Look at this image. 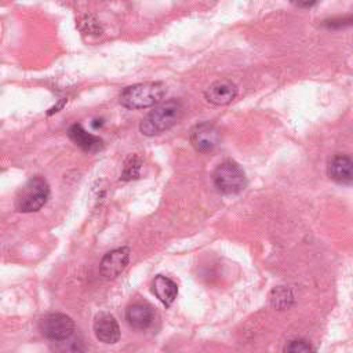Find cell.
Wrapping results in <instances>:
<instances>
[{
    "label": "cell",
    "mask_w": 353,
    "mask_h": 353,
    "mask_svg": "<svg viewBox=\"0 0 353 353\" xmlns=\"http://www.w3.org/2000/svg\"><path fill=\"white\" fill-rule=\"evenodd\" d=\"M183 103L179 99H168L159 103L141 121L139 131L146 137H154L174 127L182 117Z\"/></svg>",
    "instance_id": "obj_1"
},
{
    "label": "cell",
    "mask_w": 353,
    "mask_h": 353,
    "mask_svg": "<svg viewBox=\"0 0 353 353\" xmlns=\"http://www.w3.org/2000/svg\"><path fill=\"white\" fill-rule=\"evenodd\" d=\"M165 92L167 87L161 81L137 83L120 92L119 102L127 109H146L161 103Z\"/></svg>",
    "instance_id": "obj_2"
},
{
    "label": "cell",
    "mask_w": 353,
    "mask_h": 353,
    "mask_svg": "<svg viewBox=\"0 0 353 353\" xmlns=\"http://www.w3.org/2000/svg\"><path fill=\"white\" fill-rule=\"evenodd\" d=\"M50 197L48 182L40 176H32L18 192L15 197V208L19 212L39 211Z\"/></svg>",
    "instance_id": "obj_3"
},
{
    "label": "cell",
    "mask_w": 353,
    "mask_h": 353,
    "mask_svg": "<svg viewBox=\"0 0 353 353\" xmlns=\"http://www.w3.org/2000/svg\"><path fill=\"white\" fill-rule=\"evenodd\" d=\"M212 181L218 192L223 194H236L247 185L244 170L233 160H225L212 172Z\"/></svg>",
    "instance_id": "obj_4"
},
{
    "label": "cell",
    "mask_w": 353,
    "mask_h": 353,
    "mask_svg": "<svg viewBox=\"0 0 353 353\" xmlns=\"http://www.w3.org/2000/svg\"><path fill=\"white\" fill-rule=\"evenodd\" d=\"M41 335L52 342L62 341L76 332V325L72 317L65 313H48L39 323Z\"/></svg>",
    "instance_id": "obj_5"
},
{
    "label": "cell",
    "mask_w": 353,
    "mask_h": 353,
    "mask_svg": "<svg viewBox=\"0 0 353 353\" xmlns=\"http://www.w3.org/2000/svg\"><path fill=\"white\" fill-rule=\"evenodd\" d=\"M190 143L197 152H210L221 141L219 130L210 121H203L192 127L190 130Z\"/></svg>",
    "instance_id": "obj_6"
},
{
    "label": "cell",
    "mask_w": 353,
    "mask_h": 353,
    "mask_svg": "<svg viewBox=\"0 0 353 353\" xmlns=\"http://www.w3.org/2000/svg\"><path fill=\"white\" fill-rule=\"evenodd\" d=\"M131 250L128 247L114 248L103 255L99 263V272L106 279L117 277L128 265Z\"/></svg>",
    "instance_id": "obj_7"
},
{
    "label": "cell",
    "mask_w": 353,
    "mask_h": 353,
    "mask_svg": "<svg viewBox=\"0 0 353 353\" xmlns=\"http://www.w3.org/2000/svg\"><path fill=\"white\" fill-rule=\"evenodd\" d=\"M94 334L97 339L106 345L117 343L120 339V327L114 316L106 312H101L94 319Z\"/></svg>",
    "instance_id": "obj_8"
},
{
    "label": "cell",
    "mask_w": 353,
    "mask_h": 353,
    "mask_svg": "<svg viewBox=\"0 0 353 353\" xmlns=\"http://www.w3.org/2000/svg\"><path fill=\"white\" fill-rule=\"evenodd\" d=\"M236 95H237L236 84L228 79H221L211 83L204 92L207 102L218 106L230 103L236 98Z\"/></svg>",
    "instance_id": "obj_9"
},
{
    "label": "cell",
    "mask_w": 353,
    "mask_h": 353,
    "mask_svg": "<svg viewBox=\"0 0 353 353\" xmlns=\"http://www.w3.org/2000/svg\"><path fill=\"white\" fill-rule=\"evenodd\" d=\"M328 176L338 183L353 182V159L345 154H335L327 164Z\"/></svg>",
    "instance_id": "obj_10"
},
{
    "label": "cell",
    "mask_w": 353,
    "mask_h": 353,
    "mask_svg": "<svg viewBox=\"0 0 353 353\" xmlns=\"http://www.w3.org/2000/svg\"><path fill=\"white\" fill-rule=\"evenodd\" d=\"M153 309L148 303L135 302L125 309V320L134 330H146L153 323Z\"/></svg>",
    "instance_id": "obj_11"
},
{
    "label": "cell",
    "mask_w": 353,
    "mask_h": 353,
    "mask_svg": "<svg viewBox=\"0 0 353 353\" xmlns=\"http://www.w3.org/2000/svg\"><path fill=\"white\" fill-rule=\"evenodd\" d=\"M152 291L156 298L165 306H171L178 295V285L167 276L157 274L152 281Z\"/></svg>",
    "instance_id": "obj_12"
},
{
    "label": "cell",
    "mask_w": 353,
    "mask_h": 353,
    "mask_svg": "<svg viewBox=\"0 0 353 353\" xmlns=\"http://www.w3.org/2000/svg\"><path fill=\"white\" fill-rule=\"evenodd\" d=\"M68 135L80 149L85 152H97L102 148L103 143V141L99 137L87 132L81 124L70 125L68 130Z\"/></svg>",
    "instance_id": "obj_13"
},
{
    "label": "cell",
    "mask_w": 353,
    "mask_h": 353,
    "mask_svg": "<svg viewBox=\"0 0 353 353\" xmlns=\"http://www.w3.org/2000/svg\"><path fill=\"white\" fill-rule=\"evenodd\" d=\"M50 349L52 353H84L85 345L83 338L74 332L72 336L66 339L51 342Z\"/></svg>",
    "instance_id": "obj_14"
},
{
    "label": "cell",
    "mask_w": 353,
    "mask_h": 353,
    "mask_svg": "<svg viewBox=\"0 0 353 353\" xmlns=\"http://www.w3.org/2000/svg\"><path fill=\"white\" fill-rule=\"evenodd\" d=\"M141 159L139 156L137 154H131L125 163H124V167H123V171H121V176L120 179L121 181H131V179H137L139 176V170H141Z\"/></svg>",
    "instance_id": "obj_15"
},
{
    "label": "cell",
    "mask_w": 353,
    "mask_h": 353,
    "mask_svg": "<svg viewBox=\"0 0 353 353\" xmlns=\"http://www.w3.org/2000/svg\"><path fill=\"white\" fill-rule=\"evenodd\" d=\"M284 353H316V350L305 339H292L284 346Z\"/></svg>",
    "instance_id": "obj_16"
},
{
    "label": "cell",
    "mask_w": 353,
    "mask_h": 353,
    "mask_svg": "<svg viewBox=\"0 0 353 353\" xmlns=\"http://www.w3.org/2000/svg\"><path fill=\"white\" fill-rule=\"evenodd\" d=\"M292 302V295L290 294L288 290L285 288H274L273 290V296H272V303L279 307V309H285L291 305Z\"/></svg>",
    "instance_id": "obj_17"
},
{
    "label": "cell",
    "mask_w": 353,
    "mask_h": 353,
    "mask_svg": "<svg viewBox=\"0 0 353 353\" xmlns=\"http://www.w3.org/2000/svg\"><path fill=\"white\" fill-rule=\"evenodd\" d=\"M350 23H353V17H350V18H343V19H332V21H330V26H342V25H350Z\"/></svg>",
    "instance_id": "obj_18"
}]
</instances>
